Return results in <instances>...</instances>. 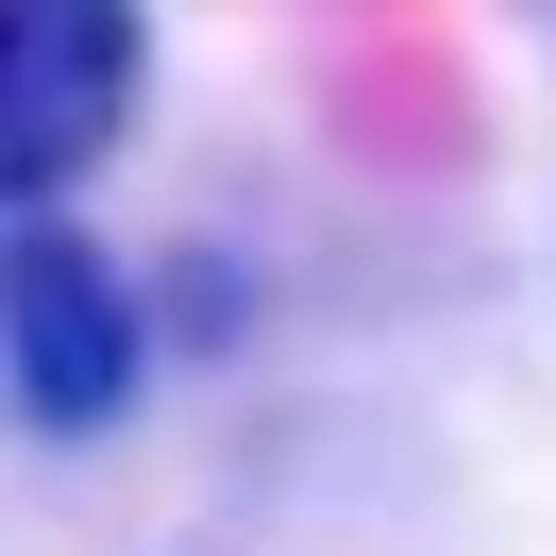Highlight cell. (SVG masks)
<instances>
[{
    "mask_svg": "<svg viewBox=\"0 0 556 556\" xmlns=\"http://www.w3.org/2000/svg\"><path fill=\"white\" fill-rule=\"evenodd\" d=\"M152 388V304L68 203L51 219H0V405L35 421V439H102L136 421Z\"/></svg>",
    "mask_w": 556,
    "mask_h": 556,
    "instance_id": "1",
    "label": "cell"
},
{
    "mask_svg": "<svg viewBox=\"0 0 556 556\" xmlns=\"http://www.w3.org/2000/svg\"><path fill=\"white\" fill-rule=\"evenodd\" d=\"M152 102V0H0V219H51Z\"/></svg>",
    "mask_w": 556,
    "mask_h": 556,
    "instance_id": "2",
    "label": "cell"
}]
</instances>
